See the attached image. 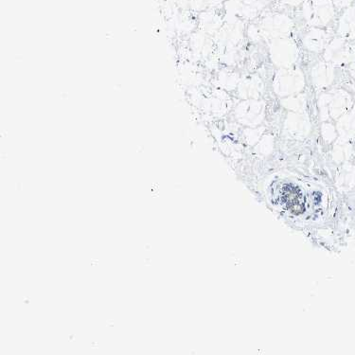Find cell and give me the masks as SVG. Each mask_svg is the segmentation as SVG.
I'll return each instance as SVG.
<instances>
[{
	"instance_id": "1",
	"label": "cell",
	"mask_w": 355,
	"mask_h": 355,
	"mask_svg": "<svg viewBox=\"0 0 355 355\" xmlns=\"http://www.w3.org/2000/svg\"><path fill=\"white\" fill-rule=\"evenodd\" d=\"M294 26V21L288 15L272 14L263 17L258 24L250 26L248 35L253 41L261 39L271 41L277 38L289 37Z\"/></svg>"
},
{
	"instance_id": "2",
	"label": "cell",
	"mask_w": 355,
	"mask_h": 355,
	"mask_svg": "<svg viewBox=\"0 0 355 355\" xmlns=\"http://www.w3.org/2000/svg\"><path fill=\"white\" fill-rule=\"evenodd\" d=\"M305 75L302 69L297 67H282L275 74L273 79V92L279 98L299 94L304 90Z\"/></svg>"
},
{
	"instance_id": "3",
	"label": "cell",
	"mask_w": 355,
	"mask_h": 355,
	"mask_svg": "<svg viewBox=\"0 0 355 355\" xmlns=\"http://www.w3.org/2000/svg\"><path fill=\"white\" fill-rule=\"evenodd\" d=\"M268 49L272 63L279 69L294 67L299 60V46L291 38L282 37L269 41Z\"/></svg>"
},
{
	"instance_id": "4",
	"label": "cell",
	"mask_w": 355,
	"mask_h": 355,
	"mask_svg": "<svg viewBox=\"0 0 355 355\" xmlns=\"http://www.w3.org/2000/svg\"><path fill=\"white\" fill-rule=\"evenodd\" d=\"M334 15V10L331 0H307L303 4V18L312 28L327 25Z\"/></svg>"
},
{
	"instance_id": "5",
	"label": "cell",
	"mask_w": 355,
	"mask_h": 355,
	"mask_svg": "<svg viewBox=\"0 0 355 355\" xmlns=\"http://www.w3.org/2000/svg\"><path fill=\"white\" fill-rule=\"evenodd\" d=\"M236 121L243 125L256 127L263 123L266 116V105L260 98L243 100L236 106L234 110Z\"/></svg>"
},
{
	"instance_id": "6",
	"label": "cell",
	"mask_w": 355,
	"mask_h": 355,
	"mask_svg": "<svg viewBox=\"0 0 355 355\" xmlns=\"http://www.w3.org/2000/svg\"><path fill=\"white\" fill-rule=\"evenodd\" d=\"M284 130L295 139L306 137L312 131V121L306 113L288 112L284 121Z\"/></svg>"
},
{
	"instance_id": "7",
	"label": "cell",
	"mask_w": 355,
	"mask_h": 355,
	"mask_svg": "<svg viewBox=\"0 0 355 355\" xmlns=\"http://www.w3.org/2000/svg\"><path fill=\"white\" fill-rule=\"evenodd\" d=\"M263 6L259 0H229L227 12L235 20L243 21L255 17Z\"/></svg>"
},
{
	"instance_id": "8",
	"label": "cell",
	"mask_w": 355,
	"mask_h": 355,
	"mask_svg": "<svg viewBox=\"0 0 355 355\" xmlns=\"http://www.w3.org/2000/svg\"><path fill=\"white\" fill-rule=\"evenodd\" d=\"M266 92V85L257 74L246 75L241 79L237 87L238 96L243 100L260 98Z\"/></svg>"
},
{
	"instance_id": "9",
	"label": "cell",
	"mask_w": 355,
	"mask_h": 355,
	"mask_svg": "<svg viewBox=\"0 0 355 355\" xmlns=\"http://www.w3.org/2000/svg\"><path fill=\"white\" fill-rule=\"evenodd\" d=\"M327 35L320 28H312L302 39V45L311 53H320L325 48Z\"/></svg>"
},
{
	"instance_id": "10",
	"label": "cell",
	"mask_w": 355,
	"mask_h": 355,
	"mask_svg": "<svg viewBox=\"0 0 355 355\" xmlns=\"http://www.w3.org/2000/svg\"><path fill=\"white\" fill-rule=\"evenodd\" d=\"M331 79H333V72L329 64L318 63L313 67L311 71V81L313 87L317 89H323L331 84Z\"/></svg>"
},
{
	"instance_id": "11",
	"label": "cell",
	"mask_w": 355,
	"mask_h": 355,
	"mask_svg": "<svg viewBox=\"0 0 355 355\" xmlns=\"http://www.w3.org/2000/svg\"><path fill=\"white\" fill-rule=\"evenodd\" d=\"M221 38L223 43L229 48H236L243 40L242 21L235 20L223 31Z\"/></svg>"
},
{
	"instance_id": "12",
	"label": "cell",
	"mask_w": 355,
	"mask_h": 355,
	"mask_svg": "<svg viewBox=\"0 0 355 355\" xmlns=\"http://www.w3.org/2000/svg\"><path fill=\"white\" fill-rule=\"evenodd\" d=\"M281 105L284 110H288V112L305 113L308 107L307 96L302 93L289 96L282 98Z\"/></svg>"
},
{
	"instance_id": "13",
	"label": "cell",
	"mask_w": 355,
	"mask_h": 355,
	"mask_svg": "<svg viewBox=\"0 0 355 355\" xmlns=\"http://www.w3.org/2000/svg\"><path fill=\"white\" fill-rule=\"evenodd\" d=\"M341 27L344 28H349L354 30L355 28V11L354 10H349L345 12L343 18L341 19Z\"/></svg>"
},
{
	"instance_id": "14",
	"label": "cell",
	"mask_w": 355,
	"mask_h": 355,
	"mask_svg": "<svg viewBox=\"0 0 355 355\" xmlns=\"http://www.w3.org/2000/svg\"><path fill=\"white\" fill-rule=\"evenodd\" d=\"M281 1L287 6L295 7L304 4L307 0H281Z\"/></svg>"
},
{
	"instance_id": "15",
	"label": "cell",
	"mask_w": 355,
	"mask_h": 355,
	"mask_svg": "<svg viewBox=\"0 0 355 355\" xmlns=\"http://www.w3.org/2000/svg\"><path fill=\"white\" fill-rule=\"evenodd\" d=\"M351 1L352 0H334V3L339 7L346 6V5L351 3Z\"/></svg>"
},
{
	"instance_id": "16",
	"label": "cell",
	"mask_w": 355,
	"mask_h": 355,
	"mask_svg": "<svg viewBox=\"0 0 355 355\" xmlns=\"http://www.w3.org/2000/svg\"><path fill=\"white\" fill-rule=\"evenodd\" d=\"M261 4L264 5L266 3H269V2L273 1V0H259Z\"/></svg>"
}]
</instances>
